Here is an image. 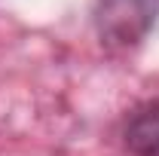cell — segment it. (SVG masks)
<instances>
[{
    "mask_svg": "<svg viewBox=\"0 0 159 156\" xmlns=\"http://www.w3.org/2000/svg\"><path fill=\"white\" fill-rule=\"evenodd\" d=\"M125 147L135 156H159V104L141 110L125 126Z\"/></svg>",
    "mask_w": 159,
    "mask_h": 156,
    "instance_id": "6da1fadb",
    "label": "cell"
}]
</instances>
